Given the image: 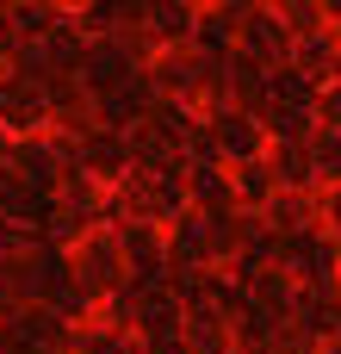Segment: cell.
<instances>
[{"label":"cell","instance_id":"10","mask_svg":"<svg viewBox=\"0 0 341 354\" xmlns=\"http://www.w3.org/2000/svg\"><path fill=\"white\" fill-rule=\"evenodd\" d=\"M186 212H205V218H230L236 212V187H230L224 162H193L186 168Z\"/></svg>","mask_w":341,"mask_h":354},{"label":"cell","instance_id":"6","mask_svg":"<svg viewBox=\"0 0 341 354\" xmlns=\"http://www.w3.org/2000/svg\"><path fill=\"white\" fill-rule=\"evenodd\" d=\"M118 255L130 286H162L168 280V224H112Z\"/></svg>","mask_w":341,"mask_h":354},{"label":"cell","instance_id":"16","mask_svg":"<svg viewBox=\"0 0 341 354\" xmlns=\"http://www.w3.org/2000/svg\"><path fill=\"white\" fill-rule=\"evenodd\" d=\"M19 50H25V31H19V12H12V6H0V68H6V62H12Z\"/></svg>","mask_w":341,"mask_h":354},{"label":"cell","instance_id":"14","mask_svg":"<svg viewBox=\"0 0 341 354\" xmlns=\"http://www.w3.org/2000/svg\"><path fill=\"white\" fill-rule=\"evenodd\" d=\"M230 187H236V212H267V199L280 193V180H273L267 156H255V162H236V168H230Z\"/></svg>","mask_w":341,"mask_h":354},{"label":"cell","instance_id":"7","mask_svg":"<svg viewBox=\"0 0 341 354\" xmlns=\"http://www.w3.org/2000/svg\"><path fill=\"white\" fill-rule=\"evenodd\" d=\"M93 131H106V124H99V100H93L81 81H56V87H50V137L87 143Z\"/></svg>","mask_w":341,"mask_h":354},{"label":"cell","instance_id":"3","mask_svg":"<svg viewBox=\"0 0 341 354\" xmlns=\"http://www.w3.org/2000/svg\"><path fill=\"white\" fill-rule=\"evenodd\" d=\"M0 131H6L12 143L50 137V87H37V81L19 75V68H0Z\"/></svg>","mask_w":341,"mask_h":354},{"label":"cell","instance_id":"12","mask_svg":"<svg viewBox=\"0 0 341 354\" xmlns=\"http://www.w3.org/2000/svg\"><path fill=\"white\" fill-rule=\"evenodd\" d=\"M267 168H273V180L292 187V193H323V187H317V162H311V137H304V143H267Z\"/></svg>","mask_w":341,"mask_h":354},{"label":"cell","instance_id":"8","mask_svg":"<svg viewBox=\"0 0 341 354\" xmlns=\"http://www.w3.org/2000/svg\"><path fill=\"white\" fill-rule=\"evenodd\" d=\"M130 168H137V156H130V137H124V131H93V137L81 143V174L99 180L106 193H112Z\"/></svg>","mask_w":341,"mask_h":354},{"label":"cell","instance_id":"9","mask_svg":"<svg viewBox=\"0 0 341 354\" xmlns=\"http://www.w3.org/2000/svg\"><path fill=\"white\" fill-rule=\"evenodd\" d=\"M143 31L155 37V50H180L199 31V0H143Z\"/></svg>","mask_w":341,"mask_h":354},{"label":"cell","instance_id":"17","mask_svg":"<svg viewBox=\"0 0 341 354\" xmlns=\"http://www.w3.org/2000/svg\"><path fill=\"white\" fill-rule=\"evenodd\" d=\"M317 124H323V131H341V81H329V87L317 93Z\"/></svg>","mask_w":341,"mask_h":354},{"label":"cell","instance_id":"21","mask_svg":"<svg viewBox=\"0 0 341 354\" xmlns=\"http://www.w3.org/2000/svg\"><path fill=\"white\" fill-rule=\"evenodd\" d=\"M236 354H267V348H236Z\"/></svg>","mask_w":341,"mask_h":354},{"label":"cell","instance_id":"11","mask_svg":"<svg viewBox=\"0 0 341 354\" xmlns=\"http://www.w3.org/2000/svg\"><path fill=\"white\" fill-rule=\"evenodd\" d=\"M267 230L286 243V236H304V230H323V193H292V187H280L273 199H267Z\"/></svg>","mask_w":341,"mask_h":354},{"label":"cell","instance_id":"18","mask_svg":"<svg viewBox=\"0 0 341 354\" xmlns=\"http://www.w3.org/2000/svg\"><path fill=\"white\" fill-rule=\"evenodd\" d=\"M323 224H329V236L341 243V187H335V193H323Z\"/></svg>","mask_w":341,"mask_h":354},{"label":"cell","instance_id":"22","mask_svg":"<svg viewBox=\"0 0 341 354\" xmlns=\"http://www.w3.org/2000/svg\"><path fill=\"white\" fill-rule=\"evenodd\" d=\"M335 299H341V286H335Z\"/></svg>","mask_w":341,"mask_h":354},{"label":"cell","instance_id":"5","mask_svg":"<svg viewBox=\"0 0 341 354\" xmlns=\"http://www.w3.org/2000/svg\"><path fill=\"white\" fill-rule=\"evenodd\" d=\"M199 124H205V137H211V149H217L224 168L267 156V131H261V118L249 106H211V112H199Z\"/></svg>","mask_w":341,"mask_h":354},{"label":"cell","instance_id":"19","mask_svg":"<svg viewBox=\"0 0 341 354\" xmlns=\"http://www.w3.org/2000/svg\"><path fill=\"white\" fill-rule=\"evenodd\" d=\"M143 354H199L186 336H174V342H155V348H143Z\"/></svg>","mask_w":341,"mask_h":354},{"label":"cell","instance_id":"2","mask_svg":"<svg viewBox=\"0 0 341 354\" xmlns=\"http://www.w3.org/2000/svg\"><path fill=\"white\" fill-rule=\"evenodd\" d=\"M280 261L298 280V292H335L341 286V243L329 236V224L323 230H304V236H286L280 243Z\"/></svg>","mask_w":341,"mask_h":354},{"label":"cell","instance_id":"1","mask_svg":"<svg viewBox=\"0 0 341 354\" xmlns=\"http://www.w3.org/2000/svg\"><path fill=\"white\" fill-rule=\"evenodd\" d=\"M124 286H130V274H124V255H118L112 224L81 230V236L68 243V299L99 311V305H112Z\"/></svg>","mask_w":341,"mask_h":354},{"label":"cell","instance_id":"15","mask_svg":"<svg viewBox=\"0 0 341 354\" xmlns=\"http://www.w3.org/2000/svg\"><path fill=\"white\" fill-rule=\"evenodd\" d=\"M311 162H317V187L323 193H335L341 187V131H311Z\"/></svg>","mask_w":341,"mask_h":354},{"label":"cell","instance_id":"4","mask_svg":"<svg viewBox=\"0 0 341 354\" xmlns=\"http://www.w3.org/2000/svg\"><path fill=\"white\" fill-rule=\"evenodd\" d=\"M292 50H298V44H292L280 6H255V0H249V19H242V31H236V56L255 62L261 75H280V68H292Z\"/></svg>","mask_w":341,"mask_h":354},{"label":"cell","instance_id":"13","mask_svg":"<svg viewBox=\"0 0 341 354\" xmlns=\"http://www.w3.org/2000/svg\"><path fill=\"white\" fill-rule=\"evenodd\" d=\"M292 68H298V75H304V81L323 93V87L335 81V68H341V37H335V31H317V37H304V44L292 50Z\"/></svg>","mask_w":341,"mask_h":354},{"label":"cell","instance_id":"20","mask_svg":"<svg viewBox=\"0 0 341 354\" xmlns=\"http://www.w3.org/2000/svg\"><path fill=\"white\" fill-rule=\"evenodd\" d=\"M6 162H12V137L0 131V168H6Z\"/></svg>","mask_w":341,"mask_h":354}]
</instances>
